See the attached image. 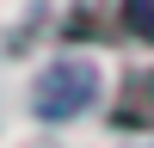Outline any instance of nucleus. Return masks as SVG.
I'll use <instances>...</instances> for the list:
<instances>
[{
	"label": "nucleus",
	"instance_id": "nucleus-1",
	"mask_svg": "<svg viewBox=\"0 0 154 148\" xmlns=\"http://www.w3.org/2000/svg\"><path fill=\"white\" fill-rule=\"evenodd\" d=\"M86 99H93V74H86L80 62H62V68H49L43 86H37V117H74Z\"/></svg>",
	"mask_w": 154,
	"mask_h": 148
},
{
	"label": "nucleus",
	"instance_id": "nucleus-2",
	"mask_svg": "<svg viewBox=\"0 0 154 148\" xmlns=\"http://www.w3.org/2000/svg\"><path fill=\"white\" fill-rule=\"evenodd\" d=\"M123 19L142 43H154V0H123Z\"/></svg>",
	"mask_w": 154,
	"mask_h": 148
}]
</instances>
